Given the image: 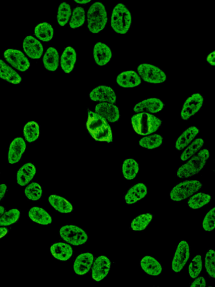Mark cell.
Returning <instances> with one entry per match:
<instances>
[{
	"label": "cell",
	"mask_w": 215,
	"mask_h": 287,
	"mask_svg": "<svg viewBox=\"0 0 215 287\" xmlns=\"http://www.w3.org/2000/svg\"><path fill=\"white\" fill-rule=\"evenodd\" d=\"M206 281L204 277L200 276L195 279L190 287H206Z\"/></svg>",
	"instance_id": "46"
},
{
	"label": "cell",
	"mask_w": 215,
	"mask_h": 287,
	"mask_svg": "<svg viewBox=\"0 0 215 287\" xmlns=\"http://www.w3.org/2000/svg\"><path fill=\"white\" fill-rule=\"evenodd\" d=\"M8 233V229L6 227L1 228V238L6 236Z\"/></svg>",
	"instance_id": "49"
},
{
	"label": "cell",
	"mask_w": 215,
	"mask_h": 287,
	"mask_svg": "<svg viewBox=\"0 0 215 287\" xmlns=\"http://www.w3.org/2000/svg\"><path fill=\"white\" fill-rule=\"evenodd\" d=\"M71 9L69 5L66 3H62L59 5L58 9L57 19L60 26L64 27L68 23L71 16Z\"/></svg>",
	"instance_id": "36"
},
{
	"label": "cell",
	"mask_w": 215,
	"mask_h": 287,
	"mask_svg": "<svg viewBox=\"0 0 215 287\" xmlns=\"http://www.w3.org/2000/svg\"><path fill=\"white\" fill-rule=\"evenodd\" d=\"M6 61L20 71H26L29 68L31 63L27 57L21 51L16 49H8L4 52Z\"/></svg>",
	"instance_id": "8"
},
{
	"label": "cell",
	"mask_w": 215,
	"mask_h": 287,
	"mask_svg": "<svg viewBox=\"0 0 215 287\" xmlns=\"http://www.w3.org/2000/svg\"><path fill=\"white\" fill-rule=\"evenodd\" d=\"M89 97L94 102L101 103L107 102L115 103L117 100V96L111 87L106 86H101L96 88L89 94Z\"/></svg>",
	"instance_id": "11"
},
{
	"label": "cell",
	"mask_w": 215,
	"mask_h": 287,
	"mask_svg": "<svg viewBox=\"0 0 215 287\" xmlns=\"http://www.w3.org/2000/svg\"><path fill=\"white\" fill-rule=\"evenodd\" d=\"M164 107V103L163 101L157 98H151L138 103L133 107V110L137 113H156L161 111Z\"/></svg>",
	"instance_id": "14"
},
{
	"label": "cell",
	"mask_w": 215,
	"mask_h": 287,
	"mask_svg": "<svg viewBox=\"0 0 215 287\" xmlns=\"http://www.w3.org/2000/svg\"><path fill=\"white\" fill-rule=\"evenodd\" d=\"M204 145V140L201 138H197L184 151L181 156L182 162L186 161L197 153Z\"/></svg>",
	"instance_id": "37"
},
{
	"label": "cell",
	"mask_w": 215,
	"mask_h": 287,
	"mask_svg": "<svg viewBox=\"0 0 215 287\" xmlns=\"http://www.w3.org/2000/svg\"><path fill=\"white\" fill-rule=\"evenodd\" d=\"M39 126L36 122H29L24 126V136L29 142L36 141L39 137Z\"/></svg>",
	"instance_id": "34"
},
{
	"label": "cell",
	"mask_w": 215,
	"mask_h": 287,
	"mask_svg": "<svg viewBox=\"0 0 215 287\" xmlns=\"http://www.w3.org/2000/svg\"><path fill=\"white\" fill-rule=\"evenodd\" d=\"M77 59V52L73 47H67L65 48L61 57L62 70L66 74L71 73L76 63Z\"/></svg>",
	"instance_id": "22"
},
{
	"label": "cell",
	"mask_w": 215,
	"mask_h": 287,
	"mask_svg": "<svg viewBox=\"0 0 215 287\" xmlns=\"http://www.w3.org/2000/svg\"><path fill=\"white\" fill-rule=\"evenodd\" d=\"M48 202L55 210L61 213H69L73 210L72 204L61 196L52 195L48 197Z\"/></svg>",
	"instance_id": "28"
},
{
	"label": "cell",
	"mask_w": 215,
	"mask_h": 287,
	"mask_svg": "<svg viewBox=\"0 0 215 287\" xmlns=\"http://www.w3.org/2000/svg\"><path fill=\"white\" fill-rule=\"evenodd\" d=\"M134 130L140 135L146 136L156 132L161 126L162 121L149 113H139L132 117Z\"/></svg>",
	"instance_id": "1"
},
{
	"label": "cell",
	"mask_w": 215,
	"mask_h": 287,
	"mask_svg": "<svg viewBox=\"0 0 215 287\" xmlns=\"http://www.w3.org/2000/svg\"><path fill=\"white\" fill-rule=\"evenodd\" d=\"M92 137L94 139L99 141L112 142L113 141L112 131L109 123L95 133Z\"/></svg>",
	"instance_id": "42"
},
{
	"label": "cell",
	"mask_w": 215,
	"mask_h": 287,
	"mask_svg": "<svg viewBox=\"0 0 215 287\" xmlns=\"http://www.w3.org/2000/svg\"><path fill=\"white\" fill-rule=\"evenodd\" d=\"M30 219L41 225H48L52 223V218L47 211L39 207H33L28 213Z\"/></svg>",
	"instance_id": "30"
},
{
	"label": "cell",
	"mask_w": 215,
	"mask_h": 287,
	"mask_svg": "<svg viewBox=\"0 0 215 287\" xmlns=\"http://www.w3.org/2000/svg\"><path fill=\"white\" fill-rule=\"evenodd\" d=\"M93 261L94 256L89 252L79 255L74 265L75 272L79 275L87 274L91 269Z\"/></svg>",
	"instance_id": "18"
},
{
	"label": "cell",
	"mask_w": 215,
	"mask_h": 287,
	"mask_svg": "<svg viewBox=\"0 0 215 287\" xmlns=\"http://www.w3.org/2000/svg\"><path fill=\"white\" fill-rule=\"evenodd\" d=\"M0 77L2 79L14 84H18L22 82V78L19 74L3 60H0Z\"/></svg>",
	"instance_id": "29"
},
{
	"label": "cell",
	"mask_w": 215,
	"mask_h": 287,
	"mask_svg": "<svg viewBox=\"0 0 215 287\" xmlns=\"http://www.w3.org/2000/svg\"><path fill=\"white\" fill-rule=\"evenodd\" d=\"M202 187V184L199 181H185L174 187L170 194V197L174 201H181L191 196L201 190Z\"/></svg>",
	"instance_id": "5"
},
{
	"label": "cell",
	"mask_w": 215,
	"mask_h": 287,
	"mask_svg": "<svg viewBox=\"0 0 215 287\" xmlns=\"http://www.w3.org/2000/svg\"><path fill=\"white\" fill-rule=\"evenodd\" d=\"M93 55L97 65L102 66L107 65L111 61L113 54L111 48L107 44L98 42L94 46Z\"/></svg>",
	"instance_id": "17"
},
{
	"label": "cell",
	"mask_w": 215,
	"mask_h": 287,
	"mask_svg": "<svg viewBox=\"0 0 215 287\" xmlns=\"http://www.w3.org/2000/svg\"><path fill=\"white\" fill-rule=\"evenodd\" d=\"M204 231L211 232L215 229V207L210 210L205 216L203 221Z\"/></svg>",
	"instance_id": "45"
},
{
	"label": "cell",
	"mask_w": 215,
	"mask_h": 287,
	"mask_svg": "<svg viewBox=\"0 0 215 287\" xmlns=\"http://www.w3.org/2000/svg\"><path fill=\"white\" fill-rule=\"evenodd\" d=\"M7 190V186L6 184H2L0 186V198H1V200H3L5 195H6Z\"/></svg>",
	"instance_id": "48"
},
{
	"label": "cell",
	"mask_w": 215,
	"mask_h": 287,
	"mask_svg": "<svg viewBox=\"0 0 215 287\" xmlns=\"http://www.w3.org/2000/svg\"><path fill=\"white\" fill-rule=\"evenodd\" d=\"M132 16L128 8L119 3L113 10L111 25L114 31L118 34H126L131 26Z\"/></svg>",
	"instance_id": "3"
},
{
	"label": "cell",
	"mask_w": 215,
	"mask_h": 287,
	"mask_svg": "<svg viewBox=\"0 0 215 287\" xmlns=\"http://www.w3.org/2000/svg\"><path fill=\"white\" fill-rule=\"evenodd\" d=\"M36 174V168L31 163H26L18 171L17 180L18 184L21 186L27 185Z\"/></svg>",
	"instance_id": "21"
},
{
	"label": "cell",
	"mask_w": 215,
	"mask_h": 287,
	"mask_svg": "<svg viewBox=\"0 0 215 287\" xmlns=\"http://www.w3.org/2000/svg\"><path fill=\"white\" fill-rule=\"evenodd\" d=\"M141 266L142 270L150 275L157 276L162 273V265L154 257L146 256L141 260Z\"/></svg>",
	"instance_id": "23"
},
{
	"label": "cell",
	"mask_w": 215,
	"mask_h": 287,
	"mask_svg": "<svg viewBox=\"0 0 215 287\" xmlns=\"http://www.w3.org/2000/svg\"><path fill=\"white\" fill-rule=\"evenodd\" d=\"M26 142L22 137H17L11 143L8 152V162L10 164H16L21 161L26 150Z\"/></svg>",
	"instance_id": "16"
},
{
	"label": "cell",
	"mask_w": 215,
	"mask_h": 287,
	"mask_svg": "<svg viewBox=\"0 0 215 287\" xmlns=\"http://www.w3.org/2000/svg\"><path fill=\"white\" fill-rule=\"evenodd\" d=\"M88 27L94 34L101 32L106 27L108 16L106 7L101 2H96L90 7L87 15Z\"/></svg>",
	"instance_id": "2"
},
{
	"label": "cell",
	"mask_w": 215,
	"mask_h": 287,
	"mask_svg": "<svg viewBox=\"0 0 215 287\" xmlns=\"http://www.w3.org/2000/svg\"><path fill=\"white\" fill-rule=\"evenodd\" d=\"M163 142V137L161 135L154 134L142 138L139 141V145L147 149L153 150L161 146Z\"/></svg>",
	"instance_id": "35"
},
{
	"label": "cell",
	"mask_w": 215,
	"mask_h": 287,
	"mask_svg": "<svg viewBox=\"0 0 215 287\" xmlns=\"http://www.w3.org/2000/svg\"><path fill=\"white\" fill-rule=\"evenodd\" d=\"M61 238L74 246H81L86 244L88 236L83 230L74 225L63 226L59 231Z\"/></svg>",
	"instance_id": "6"
},
{
	"label": "cell",
	"mask_w": 215,
	"mask_h": 287,
	"mask_svg": "<svg viewBox=\"0 0 215 287\" xmlns=\"http://www.w3.org/2000/svg\"><path fill=\"white\" fill-rule=\"evenodd\" d=\"M86 22V12L81 7L74 9L73 16L70 20L69 27L72 29H77L83 26Z\"/></svg>",
	"instance_id": "38"
},
{
	"label": "cell",
	"mask_w": 215,
	"mask_h": 287,
	"mask_svg": "<svg viewBox=\"0 0 215 287\" xmlns=\"http://www.w3.org/2000/svg\"><path fill=\"white\" fill-rule=\"evenodd\" d=\"M208 287H212V286H208Z\"/></svg>",
	"instance_id": "52"
},
{
	"label": "cell",
	"mask_w": 215,
	"mask_h": 287,
	"mask_svg": "<svg viewBox=\"0 0 215 287\" xmlns=\"http://www.w3.org/2000/svg\"><path fill=\"white\" fill-rule=\"evenodd\" d=\"M139 171L137 162L133 159H127L123 162L122 172L125 179L132 180L136 177Z\"/></svg>",
	"instance_id": "33"
},
{
	"label": "cell",
	"mask_w": 215,
	"mask_h": 287,
	"mask_svg": "<svg viewBox=\"0 0 215 287\" xmlns=\"http://www.w3.org/2000/svg\"><path fill=\"white\" fill-rule=\"evenodd\" d=\"M148 189L146 185L140 183L132 186L124 196V200L129 205L136 203L146 196Z\"/></svg>",
	"instance_id": "20"
},
{
	"label": "cell",
	"mask_w": 215,
	"mask_h": 287,
	"mask_svg": "<svg viewBox=\"0 0 215 287\" xmlns=\"http://www.w3.org/2000/svg\"><path fill=\"white\" fill-rule=\"evenodd\" d=\"M21 216V212L17 209H12L5 212L0 219V226H11L17 222Z\"/></svg>",
	"instance_id": "41"
},
{
	"label": "cell",
	"mask_w": 215,
	"mask_h": 287,
	"mask_svg": "<svg viewBox=\"0 0 215 287\" xmlns=\"http://www.w3.org/2000/svg\"><path fill=\"white\" fill-rule=\"evenodd\" d=\"M203 97L199 93L193 94L183 104L181 116L183 120H188L197 113L203 105Z\"/></svg>",
	"instance_id": "9"
},
{
	"label": "cell",
	"mask_w": 215,
	"mask_h": 287,
	"mask_svg": "<svg viewBox=\"0 0 215 287\" xmlns=\"http://www.w3.org/2000/svg\"><path fill=\"white\" fill-rule=\"evenodd\" d=\"M35 35L43 42L51 41L54 36V29L51 24L45 22L39 24L35 28Z\"/></svg>",
	"instance_id": "31"
},
{
	"label": "cell",
	"mask_w": 215,
	"mask_h": 287,
	"mask_svg": "<svg viewBox=\"0 0 215 287\" xmlns=\"http://www.w3.org/2000/svg\"><path fill=\"white\" fill-rule=\"evenodd\" d=\"M107 123H108V121L96 112L88 111L87 126L92 136Z\"/></svg>",
	"instance_id": "26"
},
{
	"label": "cell",
	"mask_w": 215,
	"mask_h": 287,
	"mask_svg": "<svg viewBox=\"0 0 215 287\" xmlns=\"http://www.w3.org/2000/svg\"><path fill=\"white\" fill-rule=\"evenodd\" d=\"M199 130L197 127L191 126L185 130L180 136L176 142V148L178 151H181L187 147L198 134Z\"/></svg>",
	"instance_id": "27"
},
{
	"label": "cell",
	"mask_w": 215,
	"mask_h": 287,
	"mask_svg": "<svg viewBox=\"0 0 215 287\" xmlns=\"http://www.w3.org/2000/svg\"><path fill=\"white\" fill-rule=\"evenodd\" d=\"M153 219L151 214L140 215L132 222L131 228L133 231H141L146 229Z\"/></svg>",
	"instance_id": "39"
},
{
	"label": "cell",
	"mask_w": 215,
	"mask_h": 287,
	"mask_svg": "<svg viewBox=\"0 0 215 287\" xmlns=\"http://www.w3.org/2000/svg\"><path fill=\"white\" fill-rule=\"evenodd\" d=\"M138 75L144 82L151 84H162L167 77L162 69L149 63H142L137 67Z\"/></svg>",
	"instance_id": "7"
},
{
	"label": "cell",
	"mask_w": 215,
	"mask_h": 287,
	"mask_svg": "<svg viewBox=\"0 0 215 287\" xmlns=\"http://www.w3.org/2000/svg\"><path fill=\"white\" fill-rule=\"evenodd\" d=\"M51 252L55 258L63 261L69 260L73 254L71 246L63 242L54 244L51 247Z\"/></svg>",
	"instance_id": "24"
},
{
	"label": "cell",
	"mask_w": 215,
	"mask_h": 287,
	"mask_svg": "<svg viewBox=\"0 0 215 287\" xmlns=\"http://www.w3.org/2000/svg\"><path fill=\"white\" fill-rule=\"evenodd\" d=\"M117 83L123 88H134L141 84V78L134 71H126L119 74Z\"/></svg>",
	"instance_id": "19"
},
{
	"label": "cell",
	"mask_w": 215,
	"mask_h": 287,
	"mask_svg": "<svg viewBox=\"0 0 215 287\" xmlns=\"http://www.w3.org/2000/svg\"><path fill=\"white\" fill-rule=\"evenodd\" d=\"M24 51L32 59H39L43 53V47L41 42L32 36L25 38L23 42Z\"/></svg>",
	"instance_id": "15"
},
{
	"label": "cell",
	"mask_w": 215,
	"mask_h": 287,
	"mask_svg": "<svg viewBox=\"0 0 215 287\" xmlns=\"http://www.w3.org/2000/svg\"><path fill=\"white\" fill-rule=\"evenodd\" d=\"M59 59L57 49L54 47L48 48L43 58L44 67L49 71H56L59 66Z\"/></svg>",
	"instance_id": "25"
},
{
	"label": "cell",
	"mask_w": 215,
	"mask_h": 287,
	"mask_svg": "<svg viewBox=\"0 0 215 287\" xmlns=\"http://www.w3.org/2000/svg\"><path fill=\"white\" fill-rule=\"evenodd\" d=\"M209 156L208 150L204 149L200 151L197 155L179 167L177 173V176L184 179L197 175L206 165Z\"/></svg>",
	"instance_id": "4"
},
{
	"label": "cell",
	"mask_w": 215,
	"mask_h": 287,
	"mask_svg": "<svg viewBox=\"0 0 215 287\" xmlns=\"http://www.w3.org/2000/svg\"><path fill=\"white\" fill-rule=\"evenodd\" d=\"M206 60L209 65L215 66V51L208 54Z\"/></svg>",
	"instance_id": "47"
},
{
	"label": "cell",
	"mask_w": 215,
	"mask_h": 287,
	"mask_svg": "<svg viewBox=\"0 0 215 287\" xmlns=\"http://www.w3.org/2000/svg\"><path fill=\"white\" fill-rule=\"evenodd\" d=\"M111 261L107 257L101 256L97 257L92 268V277L94 280L99 281L105 278L111 269Z\"/></svg>",
	"instance_id": "13"
},
{
	"label": "cell",
	"mask_w": 215,
	"mask_h": 287,
	"mask_svg": "<svg viewBox=\"0 0 215 287\" xmlns=\"http://www.w3.org/2000/svg\"><path fill=\"white\" fill-rule=\"evenodd\" d=\"M205 268L208 274L215 278V251L209 250L205 256Z\"/></svg>",
	"instance_id": "44"
},
{
	"label": "cell",
	"mask_w": 215,
	"mask_h": 287,
	"mask_svg": "<svg viewBox=\"0 0 215 287\" xmlns=\"http://www.w3.org/2000/svg\"><path fill=\"white\" fill-rule=\"evenodd\" d=\"M190 250L188 242L182 241L179 242L173 257L172 269L176 273H179L184 268L189 258Z\"/></svg>",
	"instance_id": "10"
},
{
	"label": "cell",
	"mask_w": 215,
	"mask_h": 287,
	"mask_svg": "<svg viewBox=\"0 0 215 287\" xmlns=\"http://www.w3.org/2000/svg\"><path fill=\"white\" fill-rule=\"evenodd\" d=\"M24 193L30 200L37 201L41 199L43 191L41 185L38 183L33 182L27 186Z\"/></svg>",
	"instance_id": "40"
},
{
	"label": "cell",
	"mask_w": 215,
	"mask_h": 287,
	"mask_svg": "<svg viewBox=\"0 0 215 287\" xmlns=\"http://www.w3.org/2000/svg\"><path fill=\"white\" fill-rule=\"evenodd\" d=\"M95 111L109 122H116L120 118L119 109L113 103H100L95 108Z\"/></svg>",
	"instance_id": "12"
},
{
	"label": "cell",
	"mask_w": 215,
	"mask_h": 287,
	"mask_svg": "<svg viewBox=\"0 0 215 287\" xmlns=\"http://www.w3.org/2000/svg\"><path fill=\"white\" fill-rule=\"evenodd\" d=\"M211 200V196L209 195L199 192L190 197L188 201V205L190 208L198 209L208 204Z\"/></svg>",
	"instance_id": "32"
},
{
	"label": "cell",
	"mask_w": 215,
	"mask_h": 287,
	"mask_svg": "<svg viewBox=\"0 0 215 287\" xmlns=\"http://www.w3.org/2000/svg\"><path fill=\"white\" fill-rule=\"evenodd\" d=\"M5 213V207L3 206H0V214L3 216Z\"/></svg>",
	"instance_id": "51"
},
{
	"label": "cell",
	"mask_w": 215,
	"mask_h": 287,
	"mask_svg": "<svg viewBox=\"0 0 215 287\" xmlns=\"http://www.w3.org/2000/svg\"><path fill=\"white\" fill-rule=\"evenodd\" d=\"M202 259L200 255L194 257L188 267V272L192 278H197L202 270Z\"/></svg>",
	"instance_id": "43"
},
{
	"label": "cell",
	"mask_w": 215,
	"mask_h": 287,
	"mask_svg": "<svg viewBox=\"0 0 215 287\" xmlns=\"http://www.w3.org/2000/svg\"><path fill=\"white\" fill-rule=\"evenodd\" d=\"M74 2L77 3V4H79L86 5V4L91 2V0H88V1H87V0H82V1H77V0L76 1V0H75Z\"/></svg>",
	"instance_id": "50"
}]
</instances>
